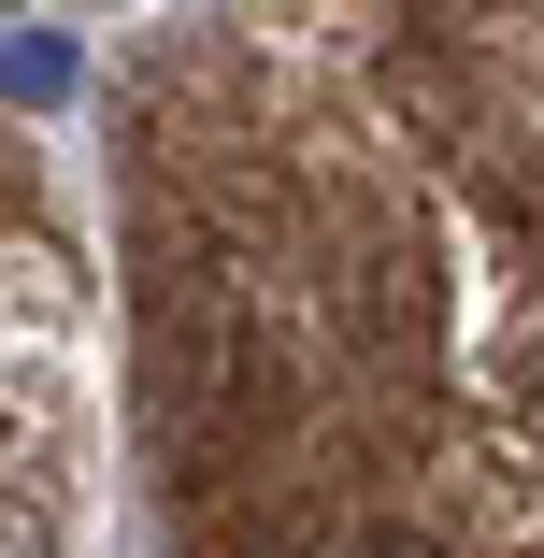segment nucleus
Listing matches in <instances>:
<instances>
[{
    "mask_svg": "<svg viewBox=\"0 0 544 558\" xmlns=\"http://www.w3.org/2000/svg\"><path fill=\"white\" fill-rule=\"evenodd\" d=\"M330 301H344V344H359V359H415L430 315H445V287H430V244H415V230H359L344 272H330Z\"/></svg>",
    "mask_w": 544,
    "mask_h": 558,
    "instance_id": "f257e3e1",
    "label": "nucleus"
},
{
    "mask_svg": "<svg viewBox=\"0 0 544 558\" xmlns=\"http://www.w3.org/2000/svg\"><path fill=\"white\" fill-rule=\"evenodd\" d=\"M344 558H445V544H430V530H415V515H373V530H359V544H344Z\"/></svg>",
    "mask_w": 544,
    "mask_h": 558,
    "instance_id": "f03ea898",
    "label": "nucleus"
}]
</instances>
